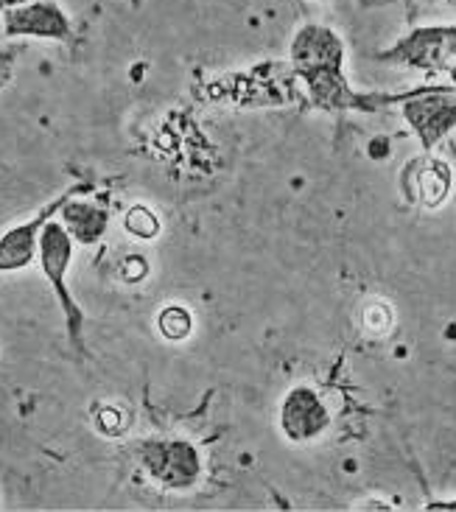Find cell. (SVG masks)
<instances>
[{
    "label": "cell",
    "mask_w": 456,
    "mask_h": 512,
    "mask_svg": "<svg viewBox=\"0 0 456 512\" xmlns=\"http://www.w3.org/2000/svg\"><path fill=\"white\" fill-rule=\"evenodd\" d=\"M305 87V96L308 101L322 112H342L361 107V98L353 93V87L347 82L345 68H331V70H314V73H305L297 76Z\"/></svg>",
    "instance_id": "obj_9"
},
{
    "label": "cell",
    "mask_w": 456,
    "mask_h": 512,
    "mask_svg": "<svg viewBox=\"0 0 456 512\" xmlns=\"http://www.w3.org/2000/svg\"><path fill=\"white\" fill-rule=\"evenodd\" d=\"M62 202H65V199H62ZM62 202H56L54 208L42 210V213H37V216L28 219V222L14 224V227H9V230L0 236V275H6V272H20V269H26V266H31V263L37 261L42 227L51 219V213L59 210Z\"/></svg>",
    "instance_id": "obj_8"
},
{
    "label": "cell",
    "mask_w": 456,
    "mask_h": 512,
    "mask_svg": "<svg viewBox=\"0 0 456 512\" xmlns=\"http://www.w3.org/2000/svg\"><path fill=\"white\" fill-rule=\"evenodd\" d=\"M451 188V171L445 163L426 160L423 166H417V196L426 205H440Z\"/></svg>",
    "instance_id": "obj_11"
},
{
    "label": "cell",
    "mask_w": 456,
    "mask_h": 512,
    "mask_svg": "<svg viewBox=\"0 0 456 512\" xmlns=\"http://www.w3.org/2000/svg\"><path fill=\"white\" fill-rule=\"evenodd\" d=\"M59 222L65 224V230L76 244L96 247L110 230V210L90 199H65L59 205Z\"/></svg>",
    "instance_id": "obj_10"
},
{
    "label": "cell",
    "mask_w": 456,
    "mask_h": 512,
    "mask_svg": "<svg viewBox=\"0 0 456 512\" xmlns=\"http://www.w3.org/2000/svg\"><path fill=\"white\" fill-rule=\"evenodd\" d=\"M392 322H395V317H392V308H389L387 303H381V300H375V303L367 305V308H364V314H361V325H364V331L373 333V336H384V333H389Z\"/></svg>",
    "instance_id": "obj_14"
},
{
    "label": "cell",
    "mask_w": 456,
    "mask_h": 512,
    "mask_svg": "<svg viewBox=\"0 0 456 512\" xmlns=\"http://www.w3.org/2000/svg\"><path fill=\"white\" fill-rule=\"evenodd\" d=\"M135 459L163 493H188L205 473L202 451L185 437H146L135 445Z\"/></svg>",
    "instance_id": "obj_1"
},
{
    "label": "cell",
    "mask_w": 456,
    "mask_h": 512,
    "mask_svg": "<svg viewBox=\"0 0 456 512\" xmlns=\"http://www.w3.org/2000/svg\"><path fill=\"white\" fill-rule=\"evenodd\" d=\"M403 118L431 149L456 126V87H429L403 101Z\"/></svg>",
    "instance_id": "obj_5"
},
{
    "label": "cell",
    "mask_w": 456,
    "mask_h": 512,
    "mask_svg": "<svg viewBox=\"0 0 456 512\" xmlns=\"http://www.w3.org/2000/svg\"><path fill=\"white\" fill-rule=\"evenodd\" d=\"M157 328L171 342H182V339H188L191 331H194V314L185 305H168V308L160 311V317H157Z\"/></svg>",
    "instance_id": "obj_12"
},
{
    "label": "cell",
    "mask_w": 456,
    "mask_h": 512,
    "mask_svg": "<svg viewBox=\"0 0 456 512\" xmlns=\"http://www.w3.org/2000/svg\"><path fill=\"white\" fill-rule=\"evenodd\" d=\"M333 415L311 384H294L277 403V429L289 445H311L331 431Z\"/></svg>",
    "instance_id": "obj_3"
},
{
    "label": "cell",
    "mask_w": 456,
    "mask_h": 512,
    "mask_svg": "<svg viewBox=\"0 0 456 512\" xmlns=\"http://www.w3.org/2000/svg\"><path fill=\"white\" fill-rule=\"evenodd\" d=\"M96 423L98 429L104 431L107 437H115V434H121V431L126 429L124 415H121V409H115V406H104L101 415L96 417Z\"/></svg>",
    "instance_id": "obj_15"
},
{
    "label": "cell",
    "mask_w": 456,
    "mask_h": 512,
    "mask_svg": "<svg viewBox=\"0 0 456 512\" xmlns=\"http://www.w3.org/2000/svg\"><path fill=\"white\" fill-rule=\"evenodd\" d=\"M448 73H451V82L456 84V62H454V65H451V70H448Z\"/></svg>",
    "instance_id": "obj_18"
},
{
    "label": "cell",
    "mask_w": 456,
    "mask_h": 512,
    "mask_svg": "<svg viewBox=\"0 0 456 512\" xmlns=\"http://www.w3.org/2000/svg\"><path fill=\"white\" fill-rule=\"evenodd\" d=\"M73 252H76V241L70 238V233L65 230V224L51 216L40 233V252H37V261H40L42 275L51 283L56 300H59L62 311H65L70 339L79 345V342H82L84 314L82 308H79V303L70 297L68 291V272L70 261H73Z\"/></svg>",
    "instance_id": "obj_2"
},
{
    "label": "cell",
    "mask_w": 456,
    "mask_h": 512,
    "mask_svg": "<svg viewBox=\"0 0 456 512\" xmlns=\"http://www.w3.org/2000/svg\"><path fill=\"white\" fill-rule=\"evenodd\" d=\"M325 3H328V0H325Z\"/></svg>",
    "instance_id": "obj_20"
},
{
    "label": "cell",
    "mask_w": 456,
    "mask_h": 512,
    "mask_svg": "<svg viewBox=\"0 0 456 512\" xmlns=\"http://www.w3.org/2000/svg\"><path fill=\"white\" fill-rule=\"evenodd\" d=\"M31 0H0V9L3 12H9V9H17V6H26Z\"/></svg>",
    "instance_id": "obj_16"
},
{
    "label": "cell",
    "mask_w": 456,
    "mask_h": 512,
    "mask_svg": "<svg viewBox=\"0 0 456 512\" xmlns=\"http://www.w3.org/2000/svg\"><path fill=\"white\" fill-rule=\"evenodd\" d=\"M384 59L412 70L440 73L456 62V26H426L406 34Z\"/></svg>",
    "instance_id": "obj_4"
},
{
    "label": "cell",
    "mask_w": 456,
    "mask_h": 512,
    "mask_svg": "<svg viewBox=\"0 0 456 512\" xmlns=\"http://www.w3.org/2000/svg\"><path fill=\"white\" fill-rule=\"evenodd\" d=\"M431 3H437V6H445V9H456V0H431Z\"/></svg>",
    "instance_id": "obj_17"
},
{
    "label": "cell",
    "mask_w": 456,
    "mask_h": 512,
    "mask_svg": "<svg viewBox=\"0 0 456 512\" xmlns=\"http://www.w3.org/2000/svg\"><path fill=\"white\" fill-rule=\"evenodd\" d=\"M3 82H6V76H0V84H3Z\"/></svg>",
    "instance_id": "obj_19"
},
{
    "label": "cell",
    "mask_w": 456,
    "mask_h": 512,
    "mask_svg": "<svg viewBox=\"0 0 456 512\" xmlns=\"http://www.w3.org/2000/svg\"><path fill=\"white\" fill-rule=\"evenodd\" d=\"M289 65L294 76H305L314 70L345 68V42L331 26L305 23L294 31L289 42Z\"/></svg>",
    "instance_id": "obj_7"
},
{
    "label": "cell",
    "mask_w": 456,
    "mask_h": 512,
    "mask_svg": "<svg viewBox=\"0 0 456 512\" xmlns=\"http://www.w3.org/2000/svg\"><path fill=\"white\" fill-rule=\"evenodd\" d=\"M3 37L6 40L68 42L73 37V23L54 0H31L26 6L3 12Z\"/></svg>",
    "instance_id": "obj_6"
},
{
    "label": "cell",
    "mask_w": 456,
    "mask_h": 512,
    "mask_svg": "<svg viewBox=\"0 0 456 512\" xmlns=\"http://www.w3.org/2000/svg\"><path fill=\"white\" fill-rule=\"evenodd\" d=\"M124 227L129 236L140 238V241H149L160 233V219L154 216V210H149L146 205H135V208L126 210Z\"/></svg>",
    "instance_id": "obj_13"
}]
</instances>
